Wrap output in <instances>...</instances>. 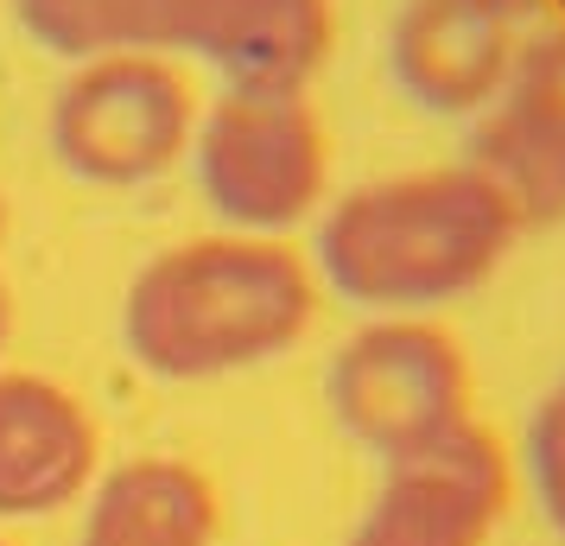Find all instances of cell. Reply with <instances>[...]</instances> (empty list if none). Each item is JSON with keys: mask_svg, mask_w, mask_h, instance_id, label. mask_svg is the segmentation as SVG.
<instances>
[{"mask_svg": "<svg viewBox=\"0 0 565 546\" xmlns=\"http://www.w3.org/2000/svg\"><path fill=\"white\" fill-rule=\"evenodd\" d=\"M191 179L235 235H280L331 204V133L311 89H216L198 108Z\"/></svg>", "mask_w": 565, "mask_h": 546, "instance_id": "cell-3", "label": "cell"}, {"mask_svg": "<svg viewBox=\"0 0 565 546\" xmlns=\"http://www.w3.org/2000/svg\"><path fill=\"white\" fill-rule=\"evenodd\" d=\"M318 292L311 260L280 235H191L128 280L121 338L159 382H223L299 350Z\"/></svg>", "mask_w": 565, "mask_h": 546, "instance_id": "cell-2", "label": "cell"}, {"mask_svg": "<svg viewBox=\"0 0 565 546\" xmlns=\"http://www.w3.org/2000/svg\"><path fill=\"white\" fill-rule=\"evenodd\" d=\"M337 45L331 0H153L147 52L198 57L223 89H311Z\"/></svg>", "mask_w": 565, "mask_h": 546, "instance_id": "cell-7", "label": "cell"}, {"mask_svg": "<svg viewBox=\"0 0 565 546\" xmlns=\"http://www.w3.org/2000/svg\"><path fill=\"white\" fill-rule=\"evenodd\" d=\"M103 432L52 375L0 368V521L57 515L96 490Z\"/></svg>", "mask_w": 565, "mask_h": 546, "instance_id": "cell-10", "label": "cell"}, {"mask_svg": "<svg viewBox=\"0 0 565 546\" xmlns=\"http://www.w3.org/2000/svg\"><path fill=\"white\" fill-rule=\"evenodd\" d=\"M324 407L375 464H401L477 426V375L433 318H362L331 350Z\"/></svg>", "mask_w": 565, "mask_h": 546, "instance_id": "cell-4", "label": "cell"}, {"mask_svg": "<svg viewBox=\"0 0 565 546\" xmlns=\"http://www.w3.org/2000/svg\"><path fill=\"white\" fill-rule=\"evenodd\" d=\"M0 546H7V540H0Z\"/></svg>", "mask_w": 565, "mask_h": 546, "instance_id": "cell-16", "label": "cell"}, {"mask_svg": "<svg viewBox=\"0 0 565 546\" xmlns=\"http://www.w3.org/2000/svg\"><path fill=\"white\" fill-rule=\"evenodd\" d=\"M540 20L534 0H401L387 20V77L419 115L477 121Z\"/></svg>", "mask_w": 565, "mask_h": 546, "instance_id": "cell-6", "label": "cell"}, {"mask_svg": "<svg viewBox=\"0 0 565 546\" xmlns=\"http://www.w3.org/2000/svg\"><path fill=\"white\" fill-rule=\"evenodd\" d=\"M223 502L184 458H128L96 477L77 546H216Z\"/></svg>", "mask_w": 565, "mask_h": 546, "instance_id": "cell-11", "label": "cell"}, {"mask_svg": "<svg viewBox=\"0 0 565 546\" xmlns=\"http://www.w3.org/2000/svg\"><path fill=\"white\" fill-rule=\"evenodd\" d=\"M521 242L514 210L477 165H419L343 191L318 210L311 274L369 318H426L502 274Z\"/></svg>", "mask_w": 565, "mask_h": 546, "instance_id": "cell-1", "label": "cell"}, {"mask_svg": "<svg viewBox=\"0 0 565 546\" xmlns=\"http://www.w3.org/2000/svg\"><path fill=\"white\" fill-rule=\"evenodd\" d=\"M463 165H477L521 229L565 223V26L540 20L502 96L470 121Z\"/></svg>", "mask_w": 565, "mask_h": 546, "instance_id": "cell-9", "label": "cell"}, {"mask_svg": "<svg viewBox=\"0 0 565 546\" xmlns=\"http://www.w3.org/2000/svg\"><path fill=\"white\" fill-rule=\"evenodd\" d=\"M147 7L153 0H13L32 45L71 64L147 45Z\"/></svg>", "mask_w": 565, "mask_h": 546, "instance_id": "cell-12", "label": "cell"}, {"mask_svg": "<svg viewBox=\"0 0 565 546\" xmlns=\"http://www.w3.org/2000/svg\"><path fill=\"white\" fill-rule=\"evenodd\" d=\"M0 242H7V204H0Z\"/></svg>", "mask_w": 565, "mask_h": 546, "instance_id": "cell-15", "label": "cell"}, {"mask_svg": "<svg viewBox=\"0 0 565 546\" xmlns=\"http://www.w3.org/2000/svg\"><path fill=\"white\" fill-rule=\"evenodd\" d=\"M191 133H198V89L179 57L147 45L71 64L45 121L52 159L71 179L103 191L166 179L179 159H191Z\"/></svg>", "mask_w": 565, "mask_h": 546, "instance_id": "cell-5", "label": "cell"}, {"mask_svg": "<svg viewBox=\"0 0 565 546\" xmlns=\"http://www.w3.org/2000/svg\"><path fill=\"white\" fill-rule=\"evenodd\" d=\"M527 483H534L546 527L565 546V375L540 394L534 419H527Z\"/></svg>", "mask_w": 565, "mask_h": 546, "instance_id": "cell-13", "label": "cell"}, {"mask_svg": "<svg viewBox=\"0 0 565 546\" xmlns=\"http://www.w3.org/2000/svg\"><path fill=\"white\" fill-rule=\"evenodd\" d=\"M7 338H13V299H7V287H0V350H7Z\"/></svg>", "mask_w": 565, "mask_h": 546, "instance_id": "cell-14", "label": "cell"}, {"mask_svg": "<svg viewBox=\"0 0 565 546\" xmlns=\"http://www.w3.org/2000/svg\"><path fill=\"white\" fill-rule=\"evenodd\" d=\"M514 470L483 419L419 458L382 464L350 546H489L509 515Z\"/></svg>", "mask_w": 565, "mask_h": 546, "instance_id": "cell-8", "label": "cell"}]
</instances>
